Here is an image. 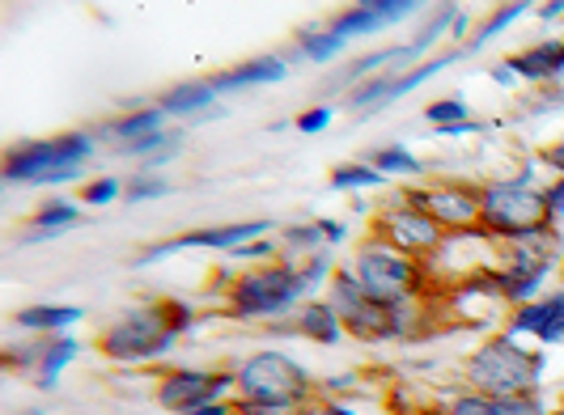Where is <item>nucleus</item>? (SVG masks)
Masks as SVG:
<instances>
[{
	"instance_id": "1",
	"label": "nucleus",
	"mask_w": 564,
	"mask_h": 415,
	"mask_svg": "<svg viewBox=\"0 0 564 415\" xmlns=\"http://www.w3.org/2000/svg\"><path fill=\"white\" fill-rule=\"evenodd\" d=\"M196 327V309L183 302H149L119 314L107 331L98 335V352L115 364H149L166 357L178 335Z\"/></svg>"
},
{
	"instance_id": "2",
	"label": "nucleus",
	"mask_w": 564,
	"mask_h": 415,
	"mask_svg": "<svg viewBox=\"0 0 564 415\" xmlns=\"http://www.w3.org/2000/svg\"><path fill=\"white\" fill-rule=\"evenodd\" d=\"M94 153H98V136L85 128L59 132V136L22 140L4 153L0 178L9 187H68V183L85 178Z\"/></svg>"
},
{
	"instance_id": "3",
	"label": "nucleus",
	"mask_w": 564,
	"mask_h": 415,
	"mask_svg": "<svg viewBox=\"0 0 564 415\" xmlns=\"http://www.w3.org/2000/svg\"><path fill=\"white\" fill-rule=\"evenodd\" d=\"M543 369H547V360L522 348L509 331H501L488 335L467 357L463 378H467V390H480L488 398H522V394H539Z\"/></svg>"
},
{
	"instance_id": "4",
	"label": "nucleus",
	"mask_w": 564,
	"mask_h": 415,
	"mask_svg": "<svg viewBox=\"0 0 564 415\" xmlns=\"http://www.w3.org/2000/svg\"><path fill=\"white\" fill-rule=\"evenodd\" d=\"M234 373H238V398L272 407V412H302V407H311L314 390H318L311 369L281 348L251 352Z\"/></svg>"
},
{
	"instance_id": "5",
	"label": "nucleus",
	"mask_w": 564,
	"mask_h": 415,
	"mask_svg": "<svg viewBox=\"0 0 564 415\" xmlns=\"http://www.w3.org/2000/svg\"><path fill=\"white\" fill-rule=\"evenodd\" d=\"M311 284L302 276L297 263H284V259H272V263H254L251 272L229 280V314L251 323V318H284L289 309H302L311 302Z\"/></svg>"
},
{
	"instance_id": "6",
	"label": "nucleus",
	"mask_w": 564,
	"mask_h": 415,
	"mask_svg": "<svg viewBox=\"0 0 564 415\" xmlns=\"http://www.w3.org/2000/svg\"><path fill=\"white\" fill-rule=\"evenodd\" d=\"M348 272L361 280V288H366L369 297H378L382 305H395V309H408V305L421 302L424 293L433 288L429 267H424L421 259H408V254H399L395 247H387L378 238H369V242L357 247Z\"/></svg>"
},
{
	"instance_id": "7",
	"label": "nucleus",
	"mask_w": 564,
	"mask_h": 415,
	"mask_svg": "<svg viewBox=\"0 0 564 415\" xmlns=\"http://www.w3.org/2000/svg\"><path fill=\"white\" fill-rule=\"evenodd\" d=\"M547 225H552V217L543 204V187L531 183V174L480 183V229L492 242L527 238V233H539Z\"/></svg>"
},
{
	"instance_id": "8",
	"label": "nucleus",
	"mask_w": 564,
	"mask_h": 415,
	"mask_svg": "<svg viewBox=\"0 0 564 415\" xmlns=\"http://www.w3.org/2000/svg\"><path fill=\"white\" fill-rule=\"evenodd\" d=\"M327 305L336 309L344 335L361 339V343H391V339H403L408 335V309H395V305H382L378 297H369L361 288V280L352 276L348 267H339L336 276L327 280Z\"/></svg>"
},
{
	"instance_id": "9",
	"label": "nucleus",
	"mask_w": 564,
	"mask_h": 415,
	"mask_svg": "<svg viewBox=\"0 0 564 415\" xmlns=\"http://www.w3.org/2000/svg\"><path fill=\"white\" fill-rule=\"evenodd\" d=\"M378 242H387V247H395L399 254H408V259H421V263H429L433 254H437V247L446 242V229L433 221L429 212H421L408 195H395L378 217Z\"/></svg>"
},
{
	"instance_id": "10",
	"label": "nucleus",
	"mask_w": 564,
	"mask_h": 415,
	"mask_svg": "<svg viewBox=\"0 0 564 415\" xmlns=\"http://www.w3.org/2000/svg\"><path fill=\"white\" fill-rule=\"evenodd\" d=\"M229 390H238V373L234 369H174L158 386V403L170 415H192L199 407L221 403Z\"/></svg>"
},
{
	"instance_id": "11",
	"label": "nucleus",
	"mask_w": 564,
	"mask_h": 415,
	"mask_svg": "<svg viewBox=\"0 0 564 415\" xmlns=\"http://www.w3.org/2000/svg\"><path fill=\"white\" fill-rule=\"evenodd\" d=\"M421 212H429L446 233H467L480 229V183H458V178H442L416 192H403Z\"/></svg>"
},
{
	"instance_id": "12",
	"label": "nucleus",
	"mask_w": 564,
	"mask_h": 415,
	"mask_svg": "<svg viewBox=\"0 0 564 415\" xmlns=\"http://www.w3.org/2000/svg\"><path fill=\"white\" fill-rule=\"evenodd\" d=\"M268 233H272V221H229V225H208V229H187V233H178V238L158 242V247H149L144 254H137V267L158 263V259L178 254V250H217V254H234V250H242L247 242H259V238H268Z\"/></svg>"
},
{
	"instance_id": "13",
	"label": "nucleus",
	"mask_w": 564,
	"mask_h": 415,
	"mask_svg": "<svg viewBox=\"0 0 564 415\" xmlns=\"http://www.w3.org/2000/svg\"><path fill=\"white\" fill-rule=\"evenodd\" d=\"M416 9H421L416 0H366V4L339 9L336 18H327V26L336 30L339 39H348V43H352V39H369V34H378V30L408 22Z\"/></svg>"
},
{
	"instance_id": "14",
	"label": "nucleus",
	"mask_w": 564,
	"mask_h": 415,
	"mask_svg": "<svg viewBox=\"0 0 564 415\" xmlns=\"http://www.w3.org/2000/svg\"><path fill=\"white\" fill-rule=\"evenodd\" d=\"M509 335H513V339L531 335V339H539L543 348L564 343V288L543 293V297L531 302V305L509 309Z\"/></svg>"
},
{
	"instance_id": "15",
	"label": "nucleus",
	"mask_w": 564,
	"mask_h": 415,
	"mask_svg": "<svg viewBox=\"0 0 564 415\" xmlns=\"http://www.w3.org/2000/svg\"><path fill=\"white\" fill-rule=\"evenodd\" d=\"M77 352H82V343H77V339H68V335H39L26 352L9 348V357H30L18 373H30L39 390H56L59 373L77 360Z\"/></svg>"
},
{
	"instance_id": "16",
	"label": "nucleus",
	"mask_w": 564,
	"mask_h": 415,
	"mask_svg": "<svg viewBox=\"0 0 564 415\" xmlns=\"http://www.w3.org/2000/svg\"><path fill=\"white\" fill-rule=\"evenodd\" d=\"M289 77V59L284 56H251L242 59V64H234V68H221V73H213L208 85L217 89V98L221 94H238V89H254V85H276Z\"/></svg>"
},
{
	"instance_id": "17",
	"label": "nucleus",
	"mask_w": 564,
	"mask_h": 415,
	"mask_svg": "<svg viewBox=\"0 0 564 415\" xmlns=\"http://www.w3.org/2000/svg\"><path fill=\"white\" fill-rule=\"evenodd\" d=\"M509 73L527 85H561L564 81V39H547L535 47H522L518 56H506Z\"/></svg>"
},
{
	"instance_id": "18",
	"label": "nucleus",
	"mask_w": 564,
	"mask_h": 415,
	"mask_svg": "<svg viewBox=\"0 0 564 415\" xmlns=\"http://www.w3.org/2000/svg\"><path fill=\"white\" fill-rule=\"evenodd\" d=\"M166 128V111L158 107V102H149V107H137V111H123L107 119V123H98L94 128V136L102 140V144H111V157L123 149V144H132V140L141 136H153V132H162Z\"/></svg>"
},
{
	"instance_id": "19",
	"label": "nucleus",
	"mask_w": 564,
	"mask_h": 415,
	"mask_svg": "<svg viewBox=\"0 0 564 415\" xmlns=\"http://www.w3.org/2000/svg\"><path fill=\"white\" fill-rule=\"evenodd\" d=\"M77 225H85L82 204L68 199V195H52V199H43V204L30 212V229L22 233V242H52V238L77 229Z\"/></svg>"
},
{
	"instance_id": "20",
	"label": "nucleus",
	"mask_w": 564,
	"mask_h": 415,
	"mask_svg": "<svg viewBox=\"0 0 564 415\" xmlns=\"http://www.w3.org/2000/svg\"><path fill=\"white\" fill-rule=\"evenodd\" d=\"M158 107L166 111V119H192V114H221L217 107V89L204 81H183V85H170L166 94L158 98Z\"/></svg>"
},
{
	"instance_id": "21",
	"label": "nucleus",
	"mask_w": 564,
	"mask_h": 415,
	"mask_svg": "<svg viewBox=\"0 0 564 415\" xmlns=\"http://www.w3.org/2000/svg\"><path fill=\"white\" fill-rule=\"evenodd\" d=\"M82 305H26L13 314V327L26 335H64L73 323H82Z\"/></svg>"
},
{
	"instance_id": "22",
	"label": "nucleus",
	"mask_w": 564,
	"mask_h": 415,
	"mask_svg": "<svg viewBox=\"0 0 564 415\" xmlns=\"http://www.w3.org/2000/svg\"><path fill=\"white\" fill-rule=\"evenodd\" d=\"M293 335H302L311 343H323V348H336L339 339H344V327H339L336 309L323 297V302H306L293 314Z\"/></svg>"
},
{
	"instance_id": "23",
	"label": "nucleus",
	"mask_w": 564,
	"mask_h": 415,
	"mask_svg": "<svg viewBox=\"0 0 564 415\" xmlns=\"http://www.w3.org/2000/svg\"><path fill=\"white\" fill-rule=\"evenodd\" d=\"M424 119L429 128H437L442 136H471V132H484V123L471 114V107L463 98H437L424 107Z\"/></svg>"
},
{
	"instance_id": "24",
	"label": "nucleus",
	"mask_w": 564,
	"mask_h": 415,
	"mask_svg": "<svg viewBox=\"0 0 564 415\" xmlns=\"http://www.w3.org/2000/svg\"><path fill=\"white\" fill-rule=\"evenodd\" d=\"M276 247H281L284 263H306L311 254H323V250H332V247H327V238H323V229H318V221L284 225L281 233H276Z\"/></svg>"
},
{
	"instance_id": "25",
	"label": "nucleus",
	"mask_w": 564,
	"mask_h": 415,
	"mask_svg": "<svg viewBox=\"0 0 564 415\" xmlns=\"http://www.w3.org/2000/svg\"><path fill=\"white\" fill-rule=\"evenodd\" d=\"M361 162L378 170L382 178H421L424 174V162L408 149V144H382V149H369Z\"/></svg>"
},
{
	"instance_id": "26",
	"label": "nucleus",
	"mask_w": 564,
	"mask_h": 415,
	"mask_svg": "<svg viewBox=\"0 0 564 415\" xmlns=\"http://www.w3.org/2000/svg\"><path fill=\"white\" fill-rule=\"evenodd\" d=\"M344 52H348V39H339L327 22L306 26L302 34H297V56L311 59V64H332V59H339Z\"/></svg>"
},
{
	"instance_id": "27",
	"label": "nucleus",
	"mask_w": 564,
	"mask_h": 415,
	"mask_svg": "<svg viewBox=\"0 0 564 415\" xmlns=\"http://www.w3.org/2000/svg\"><path fill=\"white\" fill-rule=\"evenodd\" d=\"M527 13H531V4H527V0H518V4H501V9H497L488 22H484V26H476V34H471L463 47H467V52H480V47H488V43H492L501 30H509L518 18H527Z\"/></svg>"
},
{
	"instance_id": "28",
	"label": "nucleus",
	"mask_w": 564,
	"mask_h": 415,
	"mask_svg": "<svg viewBox=\"0 0 564 415\" xmlns=\"http://www.w3.org/2000/svg\"><path fill=\"white\" fill-rule=\"evenodd\" d=\"M454 18H458V4H442V9H433V18H424L421 30H416V39L408 43L412 52H416V59L429 56V47L437 43V39H446L454 30Z\"/></svg>"
},
{
	"instance_id": "29",
	"label": "nucleus",
	"mask_w": 564,
	"mask_h": 415,
	"mask_svg": "<svg viewBox=\"0 0 564 415\" xmlns=\"http://www.w3.org/2000/svg\"><path fill=\"white\" fill-rule=\"evenodd\" d=\"M332 187L336 192H378V187H387V178L366 162H344L332 170Z\"/></svg>"
},
{
	"instance_id": "30",
	"label": "nucleus",
	"mask_w": 564,
	"mask_h": 415,
	"mask_svg": "<svg viewBox=\"0 0 564 415\" xmlns=\"http://www.w3.org/2000/svg\"><path fill=\"white\" fill-rule=\"evenodd\" d=\"M170 192H174V187H170V178H162V174H149V170H137V174L128 178V192H123V199H128V204H149V199H166Z\"/></svg>"
},
{
	"instance_id": "31",
	"label": "nucleus",
	"mask_w": 564,
	"mask_h": 415,
	"mask_svg": "<svg viewBox=\"0 0 564 415\" xmlns=\"http://www.w3.org/2000/svg\"><path fill=\"white\" fill-rule=\"evenodd\" d=\"M123 192H128L123 178L102 174V178H89V183L82 187V204H89V208H107V204H115V199H123Z\"/></svg>"
},
{
	"instance_id": "32",
	"label": "nucleus",
	"mask_w": 564,
	"mask_h": 415,
	"mask_svg": "<svg viewBox=\"0 0 564 415\" xmlns=\"http://www.w3.org/2000/svg\"><path fill=\"white\" fill-rule=\"evenodd\" d=\"M446 415H501V403L480 394V390H463L446 403Z\"/></svg>"
},
{
	"instance_id": "33",
	"label": "nucleus",
	"mask_w": 564,
	"mask_h": 415,
	"mask_svg": "<svg viewBox=\"0 0 564 415\" xmlns=\"http://www.w3.org/2000/svg\"><path fill=\"white\" fill-rule=\"evenodd\" d=\"M332 119H336V107H332V102H318V107H306V111L297 114L293 128H297L302 136H318V132L332 128Z\"/></svg>"
},
{
	"instance_id": "34",
	"label": "nucleus",
	"mask_w": 564,
	"mask_h": 415,
	"mask_svg": "<svg viewBox=\"0 0 564 415\" xmlns=\"http://www.w3.org/2000/svg\"><path fill=\"white\" fill-rule=\"evenodd\" d=\"M543 204H547L552 225H564V178H556V183H547V187H543Z\"/></svg>"
},
{
	"instance_id": "35",
	"label": "nucleus",
	"mask_w": 564,
	"mask_h": 415,
	"mask_svg": "<svg viewBox=\"0 0 564 415\" xmlns=\"http://www.w3.org/2000/svg\"><path fill=\"white\" fill-rule=\"evenodd\" d=\"M535 162L539 166H547V170H556V174L564 178V140L561 144H543V149L535 153Z\"/></svg>"
},
{
	"instance_id": "36",
	"label": "nucleus",
	"mask_w": 564,
	"mask_h": 415,
	"mask_svg": "<svg viewBox=\"0 0 564 415\" xmlns=\"http://www.w3.org/2000/svg\"><path fill=\"white\" fill-rule=\"evenodd\" d=\"M318 229H323V238H327V247H339L344 238H348V229L339 221H332V217H318Z\"/></svg>"
},
{
	"instance_id": "37",
	"label": "nucleus",
	"mask_w": 564,
	"mask_h": 415,
	"mask_svg": "<svg viewBox=\"0 0 564 415\" xmlns=\"http://www.w3.org/2000/svg\"><path fill=\"white\" fill-rule=\"evenodd\" d=\"M535 13L543 18V22H561V18H564V0H552V4H539Z\"/></svg>"
},
{
	"instance_id": "38",
	"label": "nucleus",
	"mask_w": 564,
	"mask_h": 415,
	"mask_svg": "<svg viewBox=\"0 0 564 415\" xmlns=\"http://www.w3.org/2000/svg\"><path fill=\"white\" fill-rule=\"evenodd\" d=\"M234 412L238 415H289V412H272V407H259V403H242V398L234 403Z\"/></svg>"
},
{
	"instance_id": "39",
	"label": "nucleus",
	"mask_w": 564,
	"mask_h": 415,
	"mask_svg": "<svg viewBox=\"0 0 564 415\" xmlns=\"http://www.w3.org/2000/svg\"><path fill=\"white\" fill-rule=\"evenodd\" d=\"M467 30H471V13L467 9H458V18H454V39H467Z\"/></svg>"
},
{
	"instance_id": "40",
	"label": "nucleus",
	"mask_w": 564,
	"mask_h": 415,
	"mask_svg": "<svg viewBox=\"0 0 564 415\" xmlns=\"http://www.w3.org/2000/svg\"><path fill=\"white\" fill-rule=\"evenodd\" d=\"M492 81H501V85H518V77L509 73V64L501 59V64H492Z\"/></svg>"
},
{
	"instance_id": "41",
	"label": "nucleus",
	"mask_w": 564,
	"mask_h": 415,
	"mask_svg": "<svg viewBox=\"0 0 564 415\" xmlns=\"http://www.w3.org/2000/svg\"><path fill=\"white\" fill-rule=\"evenodd\" d=\"M318 415H357V412H352L348 403H339V398H332V403H323V407H318Z\"/></svg>"
},
{
	"instance_id": "42",
	"label": "nucleus",
	"mask_w": 564,
	"mask_h": 415,
	"mask_svg": "<svg viewBox=\"0 0 564 415\" xmlns=\"http://www.w3.org/2000/svg\"><path fill=\"white\" fill-rule=\"evenodd\" d=\"M192 415H238L229 403H213V407H199V412H192Z\"/></svg>"
},
{
	"instance_id": "43",
	"label": "nucleus",
	"mask_w": 564,
	"mask_h": 415,
	"mask_svg": "<svg viewBox=\"0 0 564 415\" xmlns=\"http://www.w3.org/2000/svg\"><path fill=\"white\" fill-rule=\"evenodd\" d=\"M289 415H318V407L311 403V407H302V412H289Z\"/></svg>"
},
{
	"instance_id": "44",
	"label": "nucleus",
	"mask_w": 564,
	"mask_h": 415,
	"mask_svg": "<svg viewBox=\"0 0 564 415\" xmlns=\"http://www.w3.org/2000/svg\"><path fill=\"white\" fill-rule=\"evenodd\" d=\"M18 415H47V412H18Z\"/></svg>"
},
{
	"instance_id": "45",
	"label": "nucleus",
	"mask_w": 564,
	"mask_h": 415,
	"mask_svg": "<svg viewBox=\"0 0 564 415\" xmlns=\"http://www.w3.org/2000/svg\"><path fill=\"white\" fill-rule=\"evenodd\" d=\"M561 272H564V259H561Z\"/></svg>"
}]
</instances>
